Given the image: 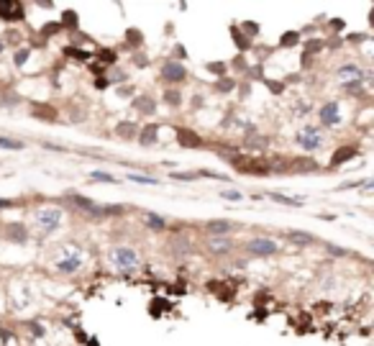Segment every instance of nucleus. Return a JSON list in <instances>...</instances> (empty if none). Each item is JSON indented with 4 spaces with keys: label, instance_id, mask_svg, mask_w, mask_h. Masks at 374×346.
Instances as JSON below:
<instances>
[{
    "label": "nucleus",
    "instance_id": "22",
    "mask_svg": "<svg viewBox=\"0 0 374 346\" xmlns=\"http://www.w3.org/2000/svg\"><path fill=\"white\" fill-rule=\"evenodd\" d=\"M33 113H36V116H44V118H49V121L56 118V110H54V108H44V105H33Z\"/></svg>",
    "mask_w": 374,
    "mask_h": 346
},
{
    "label": "nucleus",
    "instance_id": "5",
    "mask_svg": "<svg viewBox=\"0 0 374 346\" xmlns=\"http://www.w3.org/2000/svg\"><path fill=\"white\" fill-rule=\"evenodd\" d=\"M80 267H82V256L77 254V251H70V254H64L62 259H56V270H59V272H67V274L77 272Z\"/></svg>",
    "mask_w": 374,
    "mask_h": 346
},
{
    "label": "nucleus",
    "instance_id": "17",
    "mask_svg": "<svg viewBox=\"0 0 374 346\" xmlns=\"http://www.w3.org/2000/svg\"><path fill=\"white\" fill-rule=\"evenodd\" d=\"M156 133H159V126H156V124L146 126L141 131V144H144V147H151V144H156Z\"/></svg>",
    "mask_w": 374,
    "mask_h": 346
},
{
    "label": "nucleus",
    "instance_id": "42",
    "mask_svg": "<svg viewBox=\"0 0 374 346\" xmlns=\"http://www.w3.org/2000/svg\"><path fill=\"white\" fill-rule=\"evenodd\" d=\"M0 51H3V41H0Z\"/></svg>",
    "mask_w": 374,
    "mask_h": 346
},
{
    "label": "nucleus",
    "instance_id": "12",
    "mask_svg": "<svg viewBox=\"0 0 374 346\" xmlns=\"http://www.w3.org/2000/svg\"><path fill=\"white\" fill-rule=\"evenodd\" d=\"M338 77H341L344 82H359L361 80V70L356 64H344L341 70H338Z\"/></svg>",
    "mask_w": 374,
    "mask_h": 346
},
{
    "label": "nucleus",
    "instance_id": "19",
    "mask_svg": "<svg viewBox=\"0 0 374 346\" xmlns=\"http://www.w3.org/2000/svg\"><path fill=\"white\" fill-rule=\"evenodd\" d=\"M269 198L277 200V203H282V205H302L298 198H287V195H282V193H269Z\"/></svg>",
    "mask_w": 374,
    "mask_h": 346
},
{
    "label": "nucleus",
    "instance_id": "16",
    "mask_svg": "<svg viewBox=\"0 0 374 346\" xmlns=\"http://www.w3.org/2000/svg\"><path fill=\"white\" fill-rule=\"evenodd\" d=\"M292 244H298V247H310V244H315V236H310V233H302V231H290L287 233Z\"/></svg>",
    "mask_w": 374,
    "mask_h": 346
},
{
    "label": "nucleus",
    "instance_id": "30",
    "mask_svg": "<svg viewBox=\"0 0 374 346\" xmlns=\"http://www.w3.org/2000/svg\"><path fill=\"white\" fill-rule=\"evenodd\" d=\"M26 59H28V49H21V51L16 54V64H18V67H24Z\"/></svg>",
    "mask_w": 374,
    "mask_h": 346
},
{
    "label": "nucleus",
    "instance_id": "40",
    "mask_svg": "<svg viewBox=\"0 0 374 346\" xmlns=\"http://www.w3.org/2000/svg\"><path fill=\"white\" fill-rule=\"evenodd\" d=\"M208 70H213V72H223V64H208Z\"/></svg>",
    "mask_w": 374,
    "mask_h": 346
},
{
    "label": "nucleus",
    "instance_id": "31",
    "mask_svg": "<svg viewBox=\"0 0 374 346\" xmlns=\"http://www.w3.org/2000/svg\"><path fill=\"white\" fill-rule=\"evenodd\" d=\"M172 177H175V180H195L198 174L195 172H175Z\"/></svg>",
    "mask_w": 374,
    "mask_h": 346
},
{
    "label": "nucleus",
    "instance_id": "33",
    "mask_svg": "<svg viewBox=\"0 0 374 346\" xmlns=\"http://www.w3.org/2000/svg\"><path fill=\"white\" fill-rule=\"evenodd\" d=\"M64 26L75 28V26H77V16H75V13H64Z\"/></svg>",
    "mask_w": 374,
    "mask_h": 346
},
{
    "label": "nucleus",
    "instance_id": "7",
    "mask_svg": "<svg viewBox=\"0 0 374 346\" xmlns=\"http://www.w3.org/2000/svg\"><path fill=\"white\" fill-rule=\"evenodd\" d=\"M0 18L3 21H21L24 18V8L10 0H0Z\"/></svg>",
    "mask_w": 374,
    "mask_h": 346
},
{
    "label": "nucleus",
    "instance_id": "27",
    "mask_svg": "<svg viewBox=\"0 0 374 346\" xmlns=\"http://www.w3.org/2000/svg\"><path fill=\"white\" fill-rule=\"evenodd\" d=\"M64 54H67V57H77V59H80V62H87L90 59V54H85V51H80V49H64Z\"/></svg>",
    "mask_w": 374,
    "mask_h": 346
},
{
    "label": "nucleus",
    "instance_id": "13",
    "mask_svg": "<svg viewBox=\"0 0 374 346\" xmlns=\"http://www.w3.org/2000/svg\"><path fill=\"white\" fill-rule=\"evenodd\" d=\"M315 170L318 167L310 159H290V164H287V172H315Z\"/></svg>",
    "mask_w": 374,
    "mask_h": 346
},
{
    "label": "nucleus",
    "instance_id": "3",
    "mask_svg": "<svg viewBox=\"0 0 374 346\" xmlns=\"http://www.w3.org/2000/svg\"><path fill=\"white\" fill-rule=\"evenodd\" d=\"M298 144L305 149V151H313V149H321L323 144V133L321 128H313V126H305L300 133H298Z\"/></svg>",
    "mask_w": 374,
    "mask_h": 346
},
{
    "label": "nucleus",
    "instance_id": "39",
    "mask_svg": "<svg viewBox=\"0 0 374 346\" xmlns=\"http://www.w3.org/2000/svg\"><path fill=\"white\" fill-rule=\"evenodd\" d=\"M56 31H59V26H56V24H51V26L44 28V33H56Z\"/></svg>",
    "mask_w": 374,
    "mask_h": 346
},
{
    "label": "nucleus",
    "instance_id": "36",
    "mask_svg": "<svg viewBox=\"0 0 374 346\" xmlns=\"http://www.w3.org/2000/svg\"><path fill=\"white\" fill-rule=\"evenodd\" d=\"M100 57H103V62H108V64L116 62V54H113V51H100Z\"/></svg>",
    "mask_w": 374,
    "mask_h": 346
},
{
    "label": "nucleus",
    "instance_id": "18",
    "mask_svg": "<svg viewBox=\"0 0 374 346\" xmlns=\"http://www.w3.org/2000/svg\"><path fill=\"white\" fill-rule=\"evenodd\" d=\"M354 154H356V149H354V147H341V149H338V151L333 154L331 164H344L346 159H351V157H354Z\"/></svg>",
    "mask_w": 374,
    "mask_h": 346
},
{
    "label": "nucleus",
    "instance_id": "15",
    "mask_svg": "<svg viewBox=\"0 0 374 346\" xmlns=\"http://www.w3.org/2000/svg\"><path fill=\"white\" fill-rule=\"evenodd\" d=\"M205 228H208V233H210V236H221V233H228V231H233V223H231V221H210Z\"/></svg>",
    "mask_w": 374,
    "mask_h": 346
},
{
    "label": "nucleus",
    "instance_id": "41",
    "mask_svg": "<svg viewBox=\"0 0 374 346\" xmlns=\"http://www.w3.org/2000/svg\"><path fill=\"white\" fill-rule=\"evenodd\" d=\"M13 203H10V200H5V198H0V208H10Z\"/></svg>",
    "mask_w": 374,
    "mask_h": 346
},
{
    "label": "nucleus",
    "instance_id": "28",
    "mask_svg": "<svg viewBox=\"0 0 374 346\" xmlns=\"http://www.w3.org/2000/svg\"><path fill=\"white\" fill-rule=\"evenodd\" d=\"M131 182H139V185H156L154 177H141V174H128Z\"/></svg>",
    "mask_w": 374,
    "mask_h": 346
},
{
    "label": "nucleus",
    "instance_id": "11",
    "mask_svg": "<svg viewBox=\"0 0 374 346\" xmlns=\"http://www.w3.org/2000/svg\"><path fill=\"white\" fill-rule=\"evenodd\" d=\"M164 77H167L169 82H182L185 80V67L177 64V62H169L164 67Z\"/></svg>",
    "mask_w": 374,
    "mask_h": 346
},
{
    "label": "nucleus",
    "instance_id": "38",
    "mask_svg": "<svg viewBox=\"0 0 374 346\" xmlns=\"http://www.w3.org/2000/svg\"><path fill=\"white\" fill-rule=\"evenodd\" d=\"M244 28L249 31V33H256L259 28H256V24H244Z\"/></svg>",
    "mask_w": 374,
    "mask_h": 346
},
{
    "label": "nucleus",
    "instance_id": "26",
    "mask_svg": "<svg viewBox=\"0 0 374 346\" xmlns=\"http://www.w3.org/2000/svg\"><path fill=\"white\" fill-rule=\"evenodd\" d=\"M300 39V33H295V31H287L285 36H282V47H292V44H298Z\"/></svg>",
    "mask_w": 374,
    "mask_h": 346
},
{
    "label": "nucleus",
    "instance_id": "2",
    "mask_svg": "<svg viewBox=\"0 0 374 346\" xmlns=\"http://www.w3.org/2000/svg\"><path fill=\"white\" fill-rule=\"evenodd\" d=\"M62 221V210L59 208H41L36 213V223L41 231H56Z\"/></svg>",
    "mask_w": 374,
    "mask_h": 346
},
{
    "label": "nucleus",
    "instance_id": "35",
    "mask_svg": "<svg viewBox=\"0 0 374 346\" xmlns=\"http://www.w3.org/2000/svg\"><path fill=\"white\" fill-rule=\"evenodd\" d=\"M223 198H225V200H241V193H236V190H225Z\"/></svg>",
    "mask_w": 374,
    "mask_h": 346
},
{
    "label": "nucleus",
    "instance_id": "34",
    "mask_svg": "<svg viewBox=\"0 0 374 346\" xmlns=\"http://www.w3.org/2000/svg\"><path fill=\"white\" fill-rule=\"evenodd\" d=\"M233 36H236V44H239L241 49H246V47H249V41H246V39L241 36V33H239V28H233Z\"/></svg>",
    "mask_w": 374,
    "mask_h": 346
},
{
    "label": "nucleus",
    "instance_id": "37",
    "mask_svg": "<svg viewBox=\"0 0 374 346\" xmlns=\"http://www.w3.org/2000/svg\"><path fill=\"white\" fill-rule=\"evenodd\" d=\"M128 36H131V44H133V47H139V44H141V33H139V31H131Z\"/></svg>",
    "mask_w": 374,
    "mask_h": 346
},
{
    "label": "nucleus",
    "instance_id": "20",
    "mask_svg": "<svg viewBox=\"0 0 374 346\" xmlns=\"http://www.w3.org/2000/svg\"><path fill=\"white\" fill-rule=\"evenodd\" d=\"M146 226L154 228V231H162L164 228V218H159L156 213H149V216H146Z\"/></svg>",
    "mask_w": 374,
    "mask_h": 346
},
{
    "label": "nucleus",
    "instance_id": "10",
    "mask_svg": "<svg viewBox=\"0 0 374 346\" xmlns=\"http://www.w3.org/2000/svg\"><path fill=\"white\" fill-rule=\"evenodd\" d=\"M231 247L233 244L228 239H223V236H210V241H208V251L210 254H225V251H231Z\"/></svg>",
    "mask_w": 374,
    "mask_h": 346
},
{
    "label": "nucleus",
    "instance_id": "21",
    "mask_svg": "<svg viewBox=\"0 0 374 346\" xmlns=\"http://www.w3.org/2000/svg\"><path fill=\"white\" fill-rule=\"evenodd\" d=\"M136 108H139L141 113H154V103H151V98H139V100H136Z\"/></svg>",
    "mask_w": 374,
    "mask_h": 346
},
{
    "label": "nucleus",
    "instance_id": "32",
    "mask_svg": "<svg viewBox=\"0 0 374 346\" xmlns=\"http://www.w3.org/2000/svg\"><path fill=\"white\" fill-rule=\"evenodd\" d=\"M215 87H218L221 93H228V90H233V80H223V82H218Z\"/></svg>",
    "mask_w": 374,
    "mask_h": 346
},
{
    "label": "nucleus",
    "instance_id": "25",
    "mask_svg": "<svg viewBox=\"0 0 374 346\" xmlns=\"http://www.w3.org/2000/svg\"><path fill=\"white\" fill-rule=\"evenodd\" d=\"M164 103H167V105H179L182 100H179V93H177V90H167V93H164Z\"/></svg>",
    "mask_w": 374,
    "mask_h": 346
},
{
    "label": "nucleus",
    "instance_id": "9",
    "mask_svg": "<svg viewBox=\"0 0 374 346\" xmlns=\"http://www.w3.org/2000/svg\"><path fill=\"white\" fill-rule=\"evenodd\" d=\"M177 141H179V147H185V149H198L200 147V136L195 131H187V128H179L177 131Z\"/></svg>",
    "mask_w": 374,
    "mask_h": 346
},
{
    "label": "nucleus",
    "instance_id": "1",
    "mask_svg": "<svg viewBox=\"0 0 374 346\" xmlns=\"http://www.w3.org/2000/svg\"><path fill=\"white\" fill-rule=\"evenodd\" d=\"M113 262H116L118 270L133 272L136 267H139V254H136V249H131V247H118L113 251Z\"/></svg>",
    "mask_w": 374,
    "mask_h": 346
},
{
    "label": "nucleus",
    "instance_id": "6",
    "mask_svg": "<svg viewBox=\"0 0 374 346\" xmlns=\"http://www.w3.org/2000/svg\"><path fill=\"white\" fill-rule=\"evenodd\" d=\"M3 236H5L8 241H13V244H24V241L28 239V233H26V228H24V223L13 221V223H8V226L3 228Z\"/></svg>",
    "mask_w": 374,
    "mask_h": 346
},
{
    "label": "nucleus",
    "instance_id": "14",
    "mask_svg": "<svg viewBox=\"0 0 374 346\" xmlns=\"http://www.w3.org/2000/svg\"><path fill=\"white\" fill-rule=\"evenodd\" d=\"M75 203H77V208L87 210V213H90V216H95V218L105 216V213H103V208H95V203H93L90 198H80V195H75Z\"/></svg>",
    "mask_w": 374,
    "mask_h": 346
},
{
    "label": "nucleus",
    "instance_id": "4",
    "mask_svg": "<svg viewBox=\"0 0 374 346\" xmlns=\"http://www.w3.org/2000/svg\"><path fill=\"white\" fill-rule=\"evenodd\" d=\"M246 249H249V254L269 256V254H274V251H277V244L272 241V239H251V241L246 244Z\"/></svg>",
    "mask_w": 374,
    "mask_h": 346
},
{
    "label": "nucleus",
    "instance_id": "29",
    "mask_svg": "<svg viewBox=\"0 0 374 346\" xmlns=\"http://www.w3.org/2000/svg\"><path fill=\"white\" fill-rule=\"evenodd\" d=\"M93 177H95V180H100V182H116V177L108 174V172H93Z\"/></svg>",
    "mask_w": 374,
    "mask_h": 346
},
{
    "label": "nucleus",
    "instance_id": "24",
    "mask_svg": "<svg viewBox=\"0 0 374 346\" xmlns=\"http://www.w3.org/2000/svg\"><path fill=\"white\" fill-rule=\"evenodd\" d=\"M133 133H136V126L133 124H121L118 126V136H123V139H131Z\"/></svg>",
    "mask_w": 374,
    "mask_h": 346
},
{
    "label": "nucleus",
    "instance_id": "23",
    "mask_svg": "<svg viewBox=\"0 0 374 346\" xmlns=\"http://www.w3.org/2000/svg\"><path fill=\"white\" fill-rule=\"evenodd\" d=\"M0 149H24V144L21 141H13V139H5V136H0Z\"/></svg>",
    "mask_w": 374,
    "mask_h": 346
},
{
    "label": "nucleus",
    "instance_id": "8",
    "mask_svg": "<svg viewBox=\"0 0 374 346\" xmlns=\"http://www.w3.org/2000/svg\"><path fill=\"white\" fill-rule=\"evenodd\" d=\"M321 121L325 126H336V124H341V110H338V103H328L323 105L321 110Z\"/></svg>",
    "mask_w": 374,
    "mask_h": 346
}]
</instances>
